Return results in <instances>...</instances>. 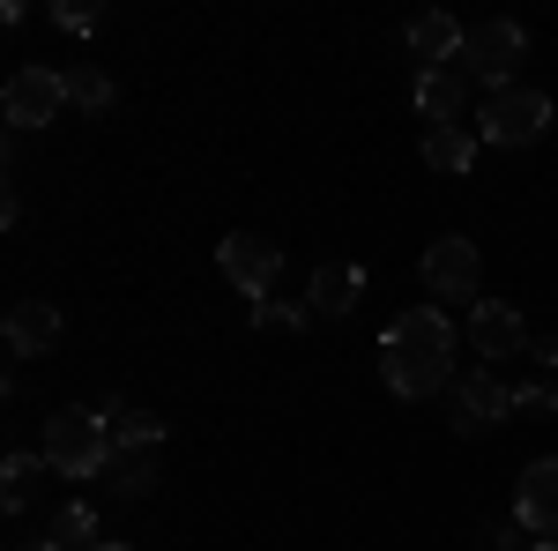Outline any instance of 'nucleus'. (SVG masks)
<instances>
[{"label": "nucleus", "mask_w": 558, "mask_h": 551, "mask_svg": "<svg viewBox=\"0 0 558 551\" xmlns=\"http://www.w3.org/2000/svg\"><path fill=\"white\" fill-rule=\"evenodd\" d=\"M380 381L402 403H425L439 387H454V321H447V306H410V313L387 321Z\"/></svg>", "instance_id": "nucleus-1"}, {"label": "nucleus", "mask_w": 558, "mask_h": 551, "mask_svg": "<svg viewBox=\"0 0 558 551\" xmlns=\"http://www.w3.org/2000/svg\"><path fill=\"white\" fill-rule=\"evenodd\" d=\"M45 463H52V477H105V463H112V418L105 410H52L45 418Z\"/></svg>", "instance_id": "nucleus-2"}, {"label": "nucleus", "mask_w": 558, "mask_h": 551, "mask_svg": "<svg viewBox=\"0 0 558 551\" xmlns=\"http://www.w3.org/2000/svg\"><path fill=\"white\" fill-rule=\"evenodd\" d=\"M544 128H551V97L529 89V83H507L476 105V142L484 149H521V142H536Z\"/></svg>", "instance_id": "nucleus-3"}, {"label": "nucleus", "mask_w": 558, "mask_h": 551, "mask_svg": "<svg viewBox=\"0 0 558 551\" xmlns=\"http://www.w3.org/2000/svg\"><path fill=\"white\" fill-rule=\"evenodd\" d=\"M60 105H68V68H15L8 89H0V120L8 128H45V120H60Z\"/></svg>", "instance_id": "nucleus-4"}, {"label": "nucleus", "mask_w": 558, "mask_h": 551, "mask_svg": "<svg viewBox=\"0 0 558 551\" xmlns=\"http://www.w3.org/2000/svg\"><path fill=\"white\" fill-rule=\"evenodd\" d=\"M521 52H529V31H521V23H507V15H499V23H476L470 38H462V75L507 89L514 68H521Z\"/></svg>", "instance_id": "nucleus-5"}, {"label": "nucleus", "mask_w": 558, "mask_h": 551, "mask_svg": "<svg viewBox=\"0 0 558 551\" xmlns=\"http://www.w3.org/2000/svg\"><path fill=\"white\" fill-rule=\"evenodd\" d=\"M216 268H223V284H239L246 298H268V284L283 276V247L260 239V231H231L216 247Z\"/></svg>", "instance_id": "nucleus-6"}, {"label": "nucleus", "mask_w": 558, "mask_h": 551, "mask_svg": "<svg viewBox=\"0 0 558 551\" xmlns=\"http://www.w3.org/2000/svg\"><path fill=\"white\" fill-rule=\"evenodd\" d=\"M476 284H484V261H476V247L462 239V231H447V239H432V247H425V291L439 298V306L476 298Z\"/></svg>", "instance_id": "nucleus-7"}, {"label": "nucleus", "mask_w": 558, "mask_h": 551, "mask_svg": "<svg viewBox=\"0 0 558 551\" xmlns=\"http://www.w3.org/2000/svg\"><path fill=\"white\" fill-rule=\"evenodd\" d=\"M470 343H476V358H492V366L521 358V350H529V321H521V306H514V298H476V306H470Z\"/></svg>", "instance_id": "nucleus-8"}, {"label": "nucleus", "mask_w": 558, "mask_h": 551, "mask_svg": "<svg viewBox=\"0 0 558 551\" xmlns=\"http://www.w3.org/2000/svg\"><path fill=\"white\" fill-rule=\"evenodd\" d=\"M499 418H514V387L499 381L492 366L454 381V432H492Z\"/></svg>", "instance_id": "nucleus-9"}, {"label": "nucleus", "mask_w": 558, "mask_h": 551, "mask_svg": "<svg viewBox=\"0 0 558 551\" xmlns=\"http://www.w3.org/2000/svg\"><path fill=\"white\" fill-rule=\"evenodd\" d=\"M514 522L529 529V537H558V455H544V463L521 469V484H514Z\"/></svg>", "instance_id": "nucleus-10"}, {"label": "nucleus", "mask_w": 558, "mask_h": 551, "mask_svg": "<svg viewBox=\"0 0 558 551\" xmlns=\"http://www.w3.org/2000/svg\"><path fill=\"white\" fill-rule=\"evenodd\" d=\"M60 343V306L52 298H15L8 306V358H45Z\"/></svg>", "instance_id": "nucleus-11"}, {"label": "nucleus", "mask_w": 558, "mask_h": 551, "mask_svg": "<svg viewBox=\"0 0 558 551\" xmlns=\"http://www.w3.org/2000/svg\"><path fill=\"white\" fill-rule=\"evenodd\" d=\"M357 298H365V268H357V261H320V268H313V291H305V306H313L320 321H343Z\"/></svg>", "instance_id": "nucleus-12"}, {"label": "nucleus", "mask_w": 558, "mask_h": 551, "mask_svg": "<svg viewBox=\"0 0 558 551\" xmlns=\"http://www.w3.org/2000/svg\"><path fill=\"white\" fill-rule=\"evenodd\" d=\"M462 105H470V75H462V68L417 75V112H425L432 128H462Z\"/></svg>", "instance_id": "nucleus-13"}, {"label": "nucleus", "mask_w": 558, "mask_h": 551, "mask_svg": "<svg viewBox=\"0 0 558 551\" xmlns=\"http://www.w3.org/2000/svg\"><path fill=\"white\" fill-rule=\"evenodd\" d=\"M402 38H410V52L425 60V75H432L439 60H462V38H470V31H462V23H454L447 8H425V15H417V23H410Z\"/></svg>", "instance_id": "nucleus-14"}, {"label": "nucleus", "mask_w": 558, "mask_h": 551, "mask_svg": "<svg viewBox=\"0 0 558 551\" xmlns=\"http://www.w3.org/2000/svg\"><path fill=\"white\" fill-rule=\"evenodd\" d=\"M476 128H425V165L432 171H447V179H470V165H476Z\"/></svg>", "instance_id": "nucleus-15"}, {"label": "nucleus", "mask_w": 558, "mask_h": 551, "mask_svg": "<svg viewBox=\"0 0 558 551\" xmlns=\"http://www.w3.org/2000/svg\"><path fill=\"white\" fill-rule=\"evenodd\" d=\"M157 447H128V440H112V463H105V484L120 492V500H149V484H157V469H149Z\"/></svg>", "instance_id": "nucleus-16"}, {"label": "nucleus", "mask_w": 558, "mask_h": 551, "mask_svg": "<svg viewBox=\"0 0 558 551\" xmlns=\"http://www.w3.org/2000/svg\"><path fill=\"white\" fill-rule=\"evenodd\" d=\"M45 455H23V447H15V455H8V463H0V500H8V514H23L31 507V492H38V477H45Z\"/></svg>", "instance_id": "nucleus-17"}, {"label": "nucleus", "mask_w": 558, "mask_h": 551, "mask_svg": "<svg viewBox=\"0 0 558 551\" xmlns=\"http://www.w3.org/2000/svg\"><path fill=\"white\" fill-rule=\"evenodd\" d=\"M45 544H52V551H89V544H97V514H89L83 500L60 507L52 522H45Z\"/></svg>", "instance_id": "nucleus-18"}, {"label": "nucleus", "mask_w": 558, "mask_h": 551, "mask_svg": "<svg viewBox=\"0 0 558 551\" xmlns=\"http://www.w3.org/2000/svg\"><path fill=\"white\" fill-rule=\"evenodd\" d=\"M68 105H83V112H97V120H105V112L120 105V89H112V75H105V68H68Z\"/></svg>", "instance_id": "nucleus-19"}, {"label": "nucleus", "mask_w": 558, "mask_h": 551, "mask_svg": "<svg viewBox=\"0 0 558 551\" xmlns=\"http://www.w3.org/2000/svg\"><path fill=\"white\" fill-rule=\"evenodd\" d=\"M514 418H529V424L558 418V381H521L514 387Z\"/></svg>", "instance_id": "nucleus-20"}, {"label": "nucleus", "mask_w": 558, "mask_h": 551, "mask_svg": "<svg viewBox=\"0 0 558 551\" xmlns=\"http://www.w3.org/2000/svg\"><path fill=\"white\" fill-rule=\"evenodd\" d=\"M305 321H313V306H283V298H254V328H283V336H299Z\"/></svg>", "instance_id": "nucleus-21"}, {"label": "nucleus", "mask_w": 558, "mask_h": 551, "mask_svg": "<svg viewBox=\"0 0 558 551\" xmlns=\"http://www.w3.org/2000/svg\"><path fill=\"white\" fill-rule=\"evenodd\" d=\"M112 440H128V447H165V418H149V410H128V418L112 424Z\"/></svg>", "instance_id": "nucleus-22"}, {"label": "nucleus", "mask_w": 558, "mask_h": 551, "mask_svg": "<svg viewBox=\"0 0 558 551\" xmlns=\"http://www.w3.org/2000/svg\"><path fill=\"white\" fill-rule=\"evenodd\" d=\"M52 23H60L68 38H89V31L105 23V8H83V0H52Z\"/></svg>", "instance_id": "nucleus-23"}, {"label": "nucleus", "mask_w": 558, "mask_h": 551, "mask_svg": "<svg viewBox=\"0 0 558 551\" xmlns=\"http://www.w3.org/2000/svg\"><path fill=\"white\" fill-rule=\"evenodd\" d=\"M529 358H536L544 373H558V336H529Z\"/></svg>", "instance_id": "nucleus-24"}, {"label": "nucleus", "mask_w": 558, "mask_h": 551, "mask_svg": "<svg viewBox=\"0 0 558 551\" xmlns=\"http://www.w3.org/2000/svg\"><path fill=\"white\" fill-rule=\"evenodd\" d=\"M529 551H558V537H536V544H529Z\"/></svg>", "instance_id": "nucleus-25"}, {"label": "nucleus", "mask_w": 558, "mask_h": 551, "mask_svg": "<svg viewBox=\"0 0 558 551\" xmlns=\"http://www.w3.org/2000/svg\"><path fill=\"white\" fill-rule=\"evenodd\" d=\"M89 551H128V544H89Z\"/></svg>", "instance_id": "nucleus-26"}, {"label": "nucleus", "mask_w": 558, "mask_h": 551, "mask_svg": "<svg viewBox=\"0 0 558 551\" xmlns=\"http://www.w3.org/2000/svg\"><path fill=\"white\" fill-rule=\"evenodd\" d=\"M23 551H52V544H23Z\"/></svg>", "instance_id": "nucleus-27"}]
</instances>
